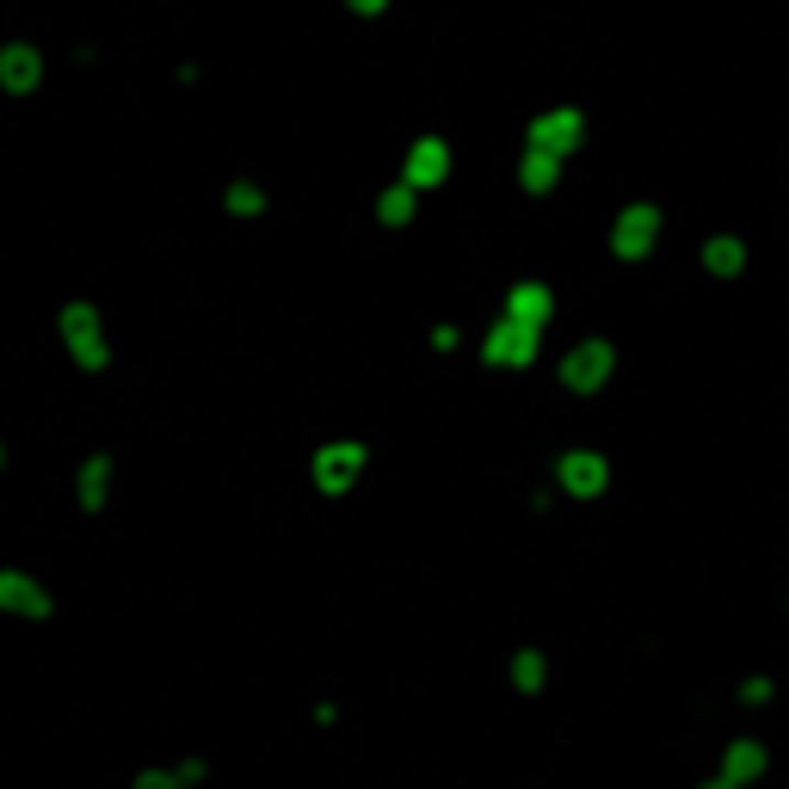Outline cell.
I'll return each instance as SVG.
<instances>
[{"label":"cell","instance_id":"obj_2","mask_svg":"<svg viewBox=\"0 0 789 789\" xmlns=\"http://www.w3.org/2000/svg\"><path fill=\"white\" fill-rule=\"evenodd\" d=\"M352 7H358V13H376V7H383V0H352Z\"/></svg>","mask_w":789,"mask_h":789},{"label":"cell","instance_id":"obj_1","mask_svg":"<svg viewBox=\"0 0 789 789\" xmlns=\"http://www.w3.org/2000/svg\"><path fill=\"white\" fill-rule=\"evenodd\" d=\"M0 75L13 80V87H32V75H37V56L25 44H13L7 56H0Z\"/></svg>","mask_w":789,"mask_h":789}]
</instances>
